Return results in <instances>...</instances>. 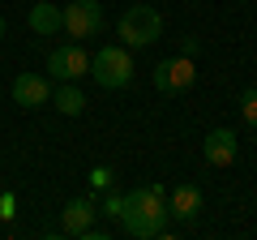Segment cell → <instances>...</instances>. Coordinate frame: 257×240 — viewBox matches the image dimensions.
I'll list each match as a JSON object with an SVG mask.
<instances>
[{"label":"cell","instance_id":"6da1fadb","mask_svg":"<svg viewBox=\"0 0 257 240\" xmlns=\"http://www.w3.org/2000/svg\"><path fill=\"white\" fill-rule=\"evenodd\" d=\"M167 193L163 185H146V189H133L124 193V210H120V223H124L128 236L150 240V236H163L167 231Z\"/></svg>","mask_w":257,"mask_h":240},{"label":"cell","instance_id":"7a4b0ae2","mask_svg":"<svg viewBox=\"0 0 257 240\" xmlns=\"http://www.w3.org/2000/svg\"><path fill=\"white\" fill-rule=\"evenodd\" d=\"M116 35L124 39V47H146V43H159L163 35V18H159L150 5H128L116 22Z\"/></svg>","mask_w":257,"mask_h":240},{"label":"cell","instance_id":"3957f363","mask_svg":"<svg viewBox=\"0 0 257 240\" xmlns=\"http://www.w3.org/2000/svg\"><path fill=\"white\" fill-rule=\"evenodd\" d=\"M90 77L103 90H120V86L133 82V56L128 47H99L90 56Z\"/></svg>","mask_w":257,"mask_h":240},{"label":"cell","instance_id":"277c9868","mask_svg":"<svg viewBox=\"0 0 257 240\" xmlns=\"http://www.w3.org/2000/svg\"><path fill=\"white\" fill-rule=\"evenodd\" d=\"M60 30L82 43V39H94L103 30V5L99 0H73V5H64L60 9Z\"/></svg>","mask_w":257,"mask_h":240},{"label":"cell","instance_id":"5b68a950","mask_svg":"<svg viewBox=\"0 0 257 240\" xmlns=\"http://www.w3.org/2000/svg\"><path fill=\"white\" fill-rule=\"evenodd\" d=\"M197 82V69H193L189 56H172V60H159L155 65V90L159 94H180Z\"/></svg>","mask_w":257,"mask_h":240},{"label":"cell","instance_id":"8992f818","mask_svg":"<svg viewBox=\"0 0 257 240\" xmlns=\"http://www.w3.org/2000/svg\"><path fill=\"white\" fill-rule=\"evenodd\" d=\"M47 73H52L56 82H77L82 73H90V56H86V47L82 43L56 47V52L47 56Z\"/></svg>","mask_w":257,"mask_h":240},{"label":"cell","instance_id":"52a82bcc","mask_svg":"<svg viewBox=\"0 0 257 240\" xmlns=\"http://www.w3.org/2000/svg\"><path fill=\"white\" fill-rule=\"evenodd\" d=\"M13 103L18 107H43V103H52V82L43 73H18L13 77Z\"/></svg>","mask_w":257,"mask_h":240},{"label":"cell","instance_id":"ba28073f","mask_svg":"<svg viewBox=\"0 0 257 240\" xmlns=\"http://www.w3.org/2000/svg\"><path fill=\"white\" fill-rule=\"evenodd\" d=\"M236 150H240V142H236V133H231V129H210V133H206V142H202V155H206V163H210V167L236 163Z\"/></svg>","mask_w":257,"mask_h":240},{"label":"cell","instance_id":"9c48e42d","mask_svg":"<svg viewBox=\"0 0 257 240\" xmlns=\"http://www.w3.org/2000/svg\"><path fill=\"white\" fill-rule=\"evenodd\" d=\"M167 214L180 219V223H193L202 214V189L197 185H176L172 193H167Z\"/></svg>","mask_w":257,"mask_h":240},{"label":"cell","instance_id":"30bf717a","mask_svg":"<svg viewBox=\"0 0 257 240\" xmlns=\"http://www.w3.org/2000/svg\"><path fill=\"white\" fill-rule=\"evenodd\" d=\"M90 219H94V202L90 197H73V202L64 206L60 227H64V236H82V231L90 227Z\"/></svg>","mask_w":257,"mask_h":240},{"label":"cell","instance_id":"8fae6325","mask_svg":"<svg viewBox=\"0 0 257 240\" xmlns=\"http://www.w3.org/2000/svg\"><path fill=\"white\" fill-rule=\"evenodd\" d=\"M52 103H56L60 116H82V111H86V94L77 90V82H60L52 90Z\"/></svg>","mask_w":257,"mask_h":240},{"label":"cell","instance_id":"7c38bea8","mask_svg":"<svg viewBox=\"0 0 257 240\" xmlns=\"http://www.w3.org/2000/svg\"><path fill=\"white\" fill-rule=\"evenodd\" d=\"M30 30L35 35H56L60 30V9L56 5H47V0H39V5H30Z\"/></svg>","mask_w":257,"mask_h":240},{"label":"cell","instance_id":"4fadbf2b","mask_svg":"<svg viewBox=\"0 0 257 240\" xmlns=\"http://www.w3.org/2000/svg\"><path fill=\"white\" fill-rule=\"evenodd\" d=\"M240 116H244L248 125L257 129V86H248V90L240 94Z\"/></svg>","mask_w":257,"mask_h":240},{"label":"cell","instance_id":"5bb4252c","mask_svg":"<svg viewBox=\"0 0 257 240\" xmlns=\"http://www.w3.org/2000/svg\"><path fill=\"white\" fill-rule=\"evenodd\" d=\"M120 210H124V197H116V193L103 197V214H116V219H120Z\"/></svg>","mask_w":257,"mask_h":240},{"label":"cell","instance_id":"9a60e30c","mask_svg":"<svg viewBox=\"0 0 257 240\" xmlns=\"http://www.w3.org/2000/svg\"><path fill=\"white\" fill-rule=\"evenodd\" d=\"M90 185L94 189H107L111 185V172H107V167H94V172H90Z\"/></svg>","mask_w":257,"mask_h":240},{"label":"cell","instance_id":"2e32d148","mask_svg":"<svg viewBox=\"0 0 257 240\" xmlns=\"http://www.w3.org/2000/svg\"><path fill=\"white\" fill-rule=\"evenodd\" d=\"M13 210H18V202H13V193L0 197V219H13Z\"/></svg>","mask_w":257,"mask_h":240},{"label":"cell","instance_id":"e0dca14e","mask_svg":"<svg viewBox=\"0 0 257 240\" xmlns=\"http://www.w3.org/2000/svg\"><path fill=\"white\" fill-rule=\"evenodd\" d=\"M180 47H184V56H189V60H193V56H197V47H202V39H193V35H189V39H184Z\"/></svg>","mask_w":257,"mask_h":240},{"label":"cell","instance_id":"ac0fdd59","mask_svg":"<svg viewBox=\"0 0 257 240\" xmlns=\"http://www.w3.org/2000/svg\"><path fill=\"white\" fill-rule=\"evenodd\" d=\"M0 39H5V18H0Z\"/></svg>","mask_w":257,"mask_h":240}]
</instances>
